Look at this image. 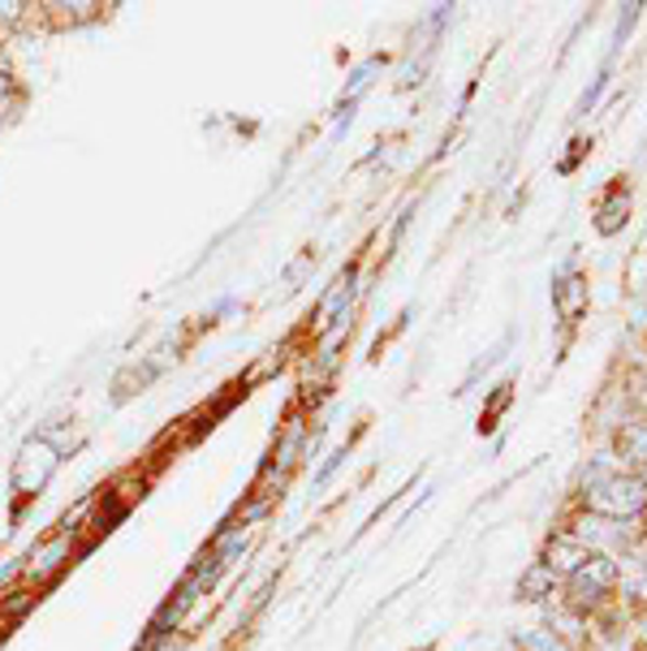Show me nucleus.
<instances>
[{"label": "nucleus", "mask_w": 647, "mask_h": 651, "mask_svg": "<svg viewBox=\"0 0 647 651\" xmlns=\"http://www.w3.org/2000/svg\"><path fill=\"white\" fill-rule=\"evenodd\" d=\"M583 488H587V504L608 518H635L647 509V484L639 475H608L596 466L583 479Z\"/></svg>", "instance_id": "1"}, {"label": "nucleus", "mask_w": 647, "mask_h": 651, "mask_svg": "<svg viewBox=\"0 0 647 651\" xmlns=\"http://www.w3.org/2000/svg\"><path fill=\"white\" fill-rule=\"evenodd\" d=\"M617 583V565L608 561V556H583L579 565H574V574H570V600L579 604H596L608 596V587Z\"/></svg>", "instance_id": "2"}, {"label": "nucleus", "mask_w": 647, "mask_h": 651, "mask_svg": "<svg viewBox=\"0 0 647 651\" xmlns=\"http://www.w3.org/2000/svg\"><path fill=\"white\" fill-rule=\"evenodd\" d=\"M56 462H61L56 449L44 445V441L22 445V453H18V466H13V488H18V492H40V488L52 479Z\"/></svg>", "instance_id": "3"}, {"label": "nucleus", "mask_w": 647, "mask_h": 651, "mask_svg": "<svg viewBox=\"0 0 647 651\" xmlns=\"http://www.w3.org/2000/svg\"><path fill=\"white\" fill-rule=\"evenodd\" d=\"M69 552H74V540H69V531H61L48 549L35 552V561L26 565V574H31V578H52V574H56L65 561H69Z\"/></svg>", "instance_id": "4"}, {"label": "nucleus", "mask_w": 647, "mask_h": 651, "mask_svg": "<svg viewBox=\"0 0 647 651\" xmlns=\"http://www.w3.org/2000/svg\"><path fill=\"white\" fill-rule=\"evenodd\" d=\"M617 453L630 462V466H647V423H626L617 432Z\"/></svg>", "instance_id": "5"}, {"label": "nucleus", "mask_w": 647, "mask_h": 651, "mask_svg": "<svg viewBox=\"0 0 647 651\" xmlns=\"http://www.w3.org/2000/svg\"><path fill=\"white\" fill-rule=\"evenodd\" d=\"M626 211H630V195H608V203L600 207V220H596V229L600 234H617L622 225H626Z\"/></svg>", "instance_id": "6"}, {"label": "nucleus", "mask_w": 647, "mask_h": 651, "mask_svg": "<svg viewBox=\"0 0 647 651\" xmlns=\"http://www.w3.org/2000/svg\"><path fill=\"white\" fill-rule=\"evenodd\" d=\"M583 299H587V294H583V281H574V276H565V281L552 285V302H557V311H561L565 319L574 315V306H579Z\"/></svg>", "instance_id": "7"}, {"label": "nucleus", "mask_w": 647, "mask_h": 651, "mask_svg": "<svg viewBox=\"0 0 647 651\" xmlns=\"http://www.w3.org/2000/svg\"><path fill=\"white\" fill-rule=\"evenodd\" d=\"M514 643H518L522 651H570L552 630H518Z\"/></svg>", "instance_id": "8"}, {"label": "nucleus", "mask_w": 647, "mask_h": 651, "mask_svg": "<svg viewBox=\"0 0 647 651\" xmlns=\"http://www.w3.org/2000/svg\"><path fill=\"white\" fill-rule=\"evenodd\" d=\"M544 592H552V565H536V569L518 583V596H522V600H540Z\"/></svg>", "instance_id": "9"}, {"label": "nucleus", "mask_w": 647, "mask_h": 651, "mask_svg": "<svg viewBox=\"0 0 647 651\" xmlns=\"http://www.w3.org/2000/svg\"><path fill=\"white\" fill-rule=\"evenodd\" d=\"M0 634H4V612H0Z\"/></svg>", "instance_id": "10"}, {"label": "nucleus", "mask_w": 647, "mask_h": 651, "mask_svg": "<svg viewBox=\"0 0 647 651\" xmlns=\"http://www.w3.org/2000/svg\"><path fill=\"white\" fill-rule=\"evenodd\" d=\"M0 91H4V74H0Z\"/></svg>", "instance_id": "11"}]
</instances>
